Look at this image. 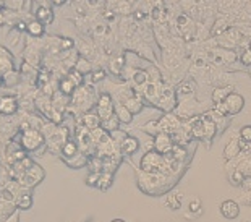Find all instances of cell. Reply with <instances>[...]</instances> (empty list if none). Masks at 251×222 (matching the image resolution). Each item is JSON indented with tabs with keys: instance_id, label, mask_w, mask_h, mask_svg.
Here are the masks:
<instances>
[{
	"instance_id": "1",
	"label": "cell",
	"mask_w": 251,
	"mask_h": 222,
	"mask_svg": "<svg viewBox=\"0 0 251 222\" xmlns=\"http://www.w3.org/2000/svg\"><path fill=\"white\" fill-rule=\"evenodd\" d=\"M136 173H138V178H136L138 188H140L143 193L152 195V197L170 192L180 180L177 177L164 175V173H144L140 169H136Z\"/></svg>"
},
{
	"instance_id": "2",
	"label": "cell",
	"mask_w": 251,
	"mask_h": 222,
	"mask_svg": "<svg viewBox=\"0 0 251 222\" xmlns=\"http://www.w3.org/2000/svg\"><path fill=\"white\" fill-rule=\"evenodd\" d=\"M204 57L209 65H212L214 68L219 67H224V65H228V63H233L238 60V55L237 50H228V49H221V47H214V49H206L204 52Z\"/></svg>"
},
{
	"instance_id": "3",
	"label": "cell",
	"mask_w": 251,
	"mask_h": 222,
	"mask_svg": "<svg viewBox=\"0 0 251 222\" xmlns=\"http://www.w3.org/2000/svg\"><path fill=\"white\" fill-rule=\"evenodd\" d=\"M44 177H46L44 169H42L39 164L34 162L25 173H20V175H17L15 178H17V182L20 183V187L23 190H33L36 185H39L44 180Z\"/></svg>"
},
{
	"instance_id": "4",
	"label": "cell",
	"mask_w": 251,
	"mask_h": 222,
	"mask_svg": "<svg viewBox=\"0 0 251 222\" xmlns=\"http://www.w3.org/2000/svg\"><path fill=\"white\" fill-rule=\"evenodd\" d=\"M243 107H245V98L242 96V94H238L235 91L222 104L212 105V109L217 110L219 114L226 115V117H232V115L240 114L243 110Z\"/></svg>"
},
{
	"instance_id": "5",
	"label": "cell",
	"mask_w": 251,
	"mask_h": 222,
	"mask_svg": "<svg viewBox=\"0 0 251 222\" xmlns=\"http://www.w3.org/2000/svg\"><path fill=\"white\" fill-rule=\"evenodd\" d=\"M175 26H177L178 33L183 36L186 42L198 41V23L186 13H181L175 18Z\"/></svg>"
},
{
	"instance_id": "6",
	"label": "cell",
	"mask_w": 251,
	"mask_h": 222,
	"mask_svg": "<svg viewBox=\"0 0 251 222\" xmlns=\"http://www.w3.org/2000/svg\"><path fill=\"white\" fill-rule=\"evenodd\" d=\"M177 104H178V101H177V94H175V88H172L167 83H162L161 94H159L157 109L162 110L164 114H170L175 110Z\"/></svg>"
},
{
	"instance_id": "7",
	"label": "cell",
	"mask_w": 251,
	"mask_h": 222,
	"mask_svg": "<svg viewBox=\"0 0 251 222\" xmlns=\"http://www.w3.org/2000/svg\"><path fill=\"white\" fill-rule=\"evenodd\" d=\"M21 148H23L25 151H39L42 146L46 148V138L44 135L41 133L39 130H25L23 133H21Z\"/></svg>"
},
{
	"instance_id": "8",
	"label": "cell",
	"mask_w": 251,
	"mask_h": 222,
	"mask_svg": "<svg viewBox=\"0 0 251 222\" xmlns=\"http://www.w3.org/2000/svg\"><path fill=\"white\" fill-rule=\"evenodd\" d=\"M164 164V156L159 154L157 151H146L141 157L140 171L144 173H161Z\"/></svg>"
},
{
	"instance_id": "9",
	"label": "cell",
	"mask_w": 251,
	"mask_h": 222,
	"mask_svg": "<svg viewBox=\"0 0 251 222\" xmlns=\"http://www.w3.org/2000/svg\"><path fill=\"white\" fill-rule=\"evenodd\" d=\"M68 140H70V131H68V128L67 126H58L55 133L49 140H46V148L50 152L57 154V152H62V148Z\"/></svg>"
},
{
	"instance_id": "10",
	"label": "cell",
	"mask_w": 251,
	"mask_h": 222,
	"mask_svg": "<svg viewBox=\"0 0 251 222\" xmlns=\"http://www.w3.org/2000/svg\"><path fill=\"white\" fill-rule=\"evenodd\" d=\"M164 83V81H162ZM162 83H154V81H148L144 86L140 89V94L143 98L144 104L152 105V107H157L159 104V94H161V86Z\"/></svg>"
},
{
	"instance_id": "11",
	"label": "cell",
	"mask_w": 251,
	"mask_h": 222,
	"mask_svg": "<svg viewBox=\"0 0 251 222\" xmlns=\"http://www.w3.org/2000/svg\"><path fill=\"white\" fill-rule=\"evenodd\" d=\"M96 109H98V112L96 114L99 115V119L105 120V119H109L115 114L114 112L115 101L112 99V96L109 93H100L99 98H98V102H96Z\"/></svg>"
},
{
	"instance_id": "12",
	"label": "cell",
	"mask_w": 251,
	"mask_h": 222,
	"mask_svg": "<svg viewBox=\"0 0 251 222\" xmlns=\"http://www.w3.org/2000/svg\"><path fill=\"white\" fill-rule=\"evenodd\" d=\"M157 122H159V125H161V130L164 131V133H167L170 136H172L174 133H177L178 130L183 128V120H181L178 115H175L174 112L164 114Z\"/></svg>"
},
{
	"instance_id": "13",
	"label": "cell",
	"mask_w": 251,
	"mask_h": 222,
	"mask_svg": "<svg viewBox=\"0 0 251 222\" xmlns=\"http://www.w3.org/2000/svg\"><path fill=\"white\" fill-rule=\"evenodd\" d=\"M175 94H177V101H185V99H190V98H195L196 94V83H195V78L193 76H188V78H183L175 88Z\"/></svg>"
},
{
	"instance_id": "14",
	"label": "cell",
	"mask_w": 251,
	"mask_h": 222,
	"mask_svg": "<svg viewBox=\"0 0 251 222\" xmlns=\"http://www.w3.org/2000/svg\"><path fill=\"white\" fill-rule=\"evenodd\" d=\"M50 2H39V8L34 10V20H37L42 25H50L54 23L55 13L54 8H50Z\"/></svg>"
},
{
	"instance_id": "15",
	"label": "cell",
	"mask_w": 251,
	"mask_h": 222,
	"mask_svg": "<svg viewBox=\"0 0 251 222\" xmlns=\"http://www.w3.org/2000/svg\"><path fill=\"white\" fill-rule=\"evenodd\" d=\"M154 151H157L159 154H169V152H172L174 149V141H172V136L167 135V133H159L156 138H154Z\"/></svg>"
},
{
	"instance_id": "16",
	"label": "cell",
	"mask_w": 251,
	"mask_h": 222,
	"mask_svg": "<svg viewBox=\"0 0 251 222\" xmlns=\"http://www.w3.org/2000/svg\"><path fill=\"white\" fill-rule=\"evenodd\" d=\"M20 109V101L15 96H2L0 98V115L10 117L15 115Z\"/></svg>"
},
{
	"instance_id": "17",
	"label": "cell",
	"mask_w": 251,
	"mask_h": 222,
	"mask_svg": "<svg viewBox=\"0 0 251 222\" xmlns=\"http://www.w3.org/2000/svg\"><path fill=\"white\" fill-rule=\"evenodd\" d=\"M13 55L7 47L0 46V78H3L8 72L15 70L13 65Z\"/></svg>"
},
{
	"instance_id": "18",
	"label": "cell",
	"mask_w": 251,
	"mask_h": 222,
	"mask_svg": "<svg viewBox=\"0 0 251 222\" xmlns=\"http://www.w3.org/2000/svg\"><path fill=\"white\" fill-rule=\"evenodd\" d=\"M221 214L226 219L238 218V214H240V204H238V201H233V199H226V201H222L221 203Z\"/></svg>"
},
{
	"instance_id": "19",
	"label": "cell",
	"mask_w": 251,
	"mask_h": 222,
	"mask_svg": "<svg viewBox=\"0 0 251 222\" xmlns=\"http://www.w3.org/2000/svg\"><path fill=\"white\" fill-rule=\"evenodd\" d=\"M242 154V148H240V140L232 138L230 141L227 143L226 148H224V159L226 161H233Z\"/></svg>"
},
{
	"instance_id": "20",
	"label": "cell",
	"mask_w": 251,
	"mask_h": 222,
	"mask_svg": "<svg viewBox=\"0 0 251 222\" xmlns=\"http://www.w3.org/2000/svg\"><path fill=\"white\" fill-rule=\"evenodd\" d=\"M233 93V86L227 84V86H217L212 89V94H211V99H212V105H219L222 104L226 99L230 96Z\"/></svg>"
},
{
	"instance_id": "21",
	"label": "cell",
	"mask_w": 251,
	"mask_h": 222,
	"mask_svg": "<svg viewBox=\"0 0 251 222\" xmlns=\"http://www.w3.org/2000/svg\"><path fill=\"white\" fill-rule=\"evenodd\" d=\"M62 161L65 162L68 167H72V169H81V167H86L88 166L89 156L86 154V152L79 151L76 156L70 157V159H67V157H62Z\"/></svg>"
},
{
	"instance_id": "22",
	"label": "cell",
	"mask_w": 251,
	"mask_h": 222,
	"mask_svg": "<svg viewBox=\"0 0 251 222\" xmlns=\"http://www.w3.org/2000/svg\"><path fill=\"white\" fill-rule=\"evenodd\" d=\"M15 206H17V209H21V211H28L33 208V195L29 193V190H23L17 199H15Z\"/></svg>"
},
{
	"instance_id": "23",
	"label": "cell",
	"mask_w": 251,
	"mask_h": 222,
	"mask_svg": "<svg viewBox=\"0 0 251 222\" xmlns=\"http://www.w3.org/2000/svg\"><path fill=\"white\" fill-rule=\"evenodd\" d=\"M138 148H140V143H138L135 136H126L124 143L120 145V152L124 156H131L138 151Z\"/></svg>"
},
{
	"instance_id": "24",
	"label": "cell",
	"mask_w": 251,
	"mask_h": 222,
	"mask_svg": "<svg viewBox=\"0 0 251 222\" xmlns=\"http://www.w3.org/2000/svg\"><path fill=\"white\" fill-rule=\"evenodd\" d=\"M114 112L117 115V119L120 120V123H124V125H128V123H131L133 122V114L125 107V104H122V102H115V109H114Z\"/></svg>"
},
{
	"instance_id": "25",
	"label": "cell",
	"mask_w": 251,
	"mask_h": 222,
	"mask_svg": "<svg viewBox=\"0 0 251 222\" xmlns=\"http://www.w3.org/2000/svg\"><path fill=\"white\" fill-rule=\"evenodd\" d=\"M144 101H143V98H141V94L138 93L136 96H133V98H130L128 101H125V107L130 110V112L133 114V115H136V114H140L141 110L144 109Z\"/></svg>"
},
{
	"instance_id": "26",
	"label": "cell",
	"mask_w": 251,
	"mask_h": 222,
	"mask_svg": "<svg viewBox=\"0 0 251 222\" xmlns=\"http://www.w3.org/2000/svg\"><path fill=\"white\" fill-rule=\"evenodd\" d=\"M75 70L79 72L84 76V75H89V73H93L94 68H93V63L89 62V59H84L83 55H78L76 62H75Z\"/></svg>"
},
{
	"instance_id": "27",
	"label": "cell",
	"mask_w": 251,
	"mask_h": 222,
	"mask_svg": "<svg viewBox=\"0 0 251 222\" xmlns=\"http://www.w3.org/2000/svg\"><path fill=\"white\" fill-rule=\"evenodd\" d=\"M79 152V146H78V143L76 140H68L65 145H63L62 148V152H60V157H67V159H70V157L73 156H76Z\"/></svg>"
},
{
	"instance_id": "28",
	"label": "cell",
	"mask_w": 251,
	"mask_h": 222,
	"mask_svg": "<svg viewBox=\"0 0 251 222\" xmlns=\"http://www.w3.org/2000/svg\"><path fill=\"white\" fill-rule=\"evenodd\" d=\"M100 128L104 131H107V133H114V131L120 130V120L117 119V115L114 114L112 117L105 119V120H100Z\"/></svg>"
},
{
	"instance_id": "29",
	"label": "cell",
	"mask_w": 251,
	"mask_h": 222,
	"mask_svg": "<svg viewBox=\"0 0 251 222\" xmlns=\"http://www.w3.org/2000/svg\"><path fill=\"white\" fill-rule=\"evenodd\" d=\"M126 67V60H125V55H117L112 59L110 65H109V70L114 73V75H122Z\"/></svg>"
},
{
	"instance_id": "30",
	"label": "cell",
	"mask_w": 251,
	"mask_h": 222,
	"mask_svg": "<svg viewBox=\"0 0 251 222\" xmlns=\"http://www.w3.org/2000/svg\"><path fill=\"white\" fill-rule=\"evenodd\" d=\"M58 91H60L63 96H73L75 91H76V86H75V83L70 80L68 76L62 78L60 83H58Z\"/></svg>"
},
{
	"instance_id": "31",
	"label": "cell",
	"mask_w": 251,
	"mask_h": 222,
	"mask_svg": "<svg viewBox=\"0 0 251 222\" xmlns=\"http://www.w3.org/2000/svg\"><path fill=\"white\" fill-rule=\"evenodd\" d=\"M81 123L83 126H86V128L91 131V130H96L100 126V119L98 114H84L83 119H81Z\"/></svg>"
},
{
	"instance_id": "32",
	"label": "cell",
	"mask_w": 251,
	"mask_h": 222,
	"mask_svg": "<svg viewBox=\"0 0 251 222\" xmlns=\"http://www.w3.org/2000/svg\"><path fill=\"white\" fill-rule=\"evenodd\" d=\"M26 31H28L33 38H41V36H44V33H46V25L39 23L37 20L28 21V28H26Z\"/></svg>"
},
{
	"instance_id": "33",
	"label": "cell",
	"mask_w": 251,
	"mask_h": 222,
	"mask_svg": "<svg viewBox=\"0 0 251 222\" xmlns=\"http://www.w3.org/2000/svg\"><path fill=\"white\" fill-rule=\"evenodd\" d=\"M21 73L18 70H12V72H8L7 75H5L2 78V84L5 88H13V86H17V84L20 83V76Z\"/></svg>"
},
{
	"instance_id": "34",
	"label": "cell",
	"mask_w": 251,
	"mask_h": 222,
	"mask_svg": "<svg viewBox=\"0 0 251 222\" xmlns=\"http://www.w3.org/2000/svg\"><path fill=\"white\" fill-rule=\"evenodd\" d=\"M141 130L144 131V133H148L149 136H152V138H156L159 133H162L161 125H159L157 120H151V122H148V123H144L141 126Z\"/></svg>"
},
{
	"instance_id": "35",
	"label": "cell",
	"mask_w": 251,
	"mask_h": 222,
	"mask_svg": "<svg viewBox=\"0 0 251 222\" xmlns=\"http://www.w3.org/2000/svg\"><path fill=\"white\" fill-rule=\"evenodd\" d=\"M112 183H114V173L110 172H102L99 177V182H98V187L99 190H102V192H105V190H109L112 187Z\"/></svg>"
},
{
	"instance_id": "36",
	"label": "cell",
	"mask_w": 251,
	"mask_h": 222,
	"mask_svg": "<svg viewBox=\"0 0 251 222\" xmlns=\"http://www.w3.org/2000/svg\"><path fill=\"white\" fill-rule=\"evenodd\" d=\"M228 182H230L233 187H242L245 182V173L238 169H233V171L228 172Z\"/></svg>"
},
{
	"instance_id": "37",
	"label": "cell",
	"mask_w": 251,
	"mask_h": 222,
	"mask_svg": "<svg viewBox=\"0 0 251 222\" xmlns=\"http://www.w3.org/2000/svg\"><path fill=\"white\" fill-rule=\"evenodd\" d=\"M238 60L243 67H248V68L251 67V46L242 49V52H240V55H238Z\"/></svg>"
},
{
	"instance_id": "38",
	"label": "cell",
	"mask_w": 251,
	"mask_h": 222,
	"mask_svg": "<svg viewBox=\"0 0 251 222\" xmlns=\"http://www.w3.org/2000/svg\"><path fill=\"white\" fill-rule=\"evenodd\" d=\"M67 76L70 78V80L75 83V86H76V88L83 86V83H84V76H83L79 72L75 70V68H70V70H68V75H67Z\"/></svg>"
},
{
	"instance_id": "39",
	"label": "cell",
	"mask_w": 251,
	"mask_h": 222,
	"mask_svg": "<svg viewBox=\"0 0 251 222\" xmlns=\"http://www.w3.org/2000/svg\"><path fill=\"white\" fill-rule=\"evenodd\" d=\"M240 141L245 143V145H251V125H245L240 128L238 131Z\"/></svg>"
},
{
	"instance_id": "40",
	"label": "cell",
	"mask_w": 251,
	"mask_h": 222,
	"mask_svg": "<svg viewBox=\"0 0 251 222\" xmlns=\"http://www.w3.org/2000/svg\"><path fill=\"white\" fill-rule=\"evenodd\" d=\"M23 5L25 2H21V0H7V2H3V8L15 13V12H20Z\"/></svg>"
},
{
	"instance_id": "41",
	"label": "cell",
	"mask_w": 251,
	"mask_h": 222,
	"mask_svg": "<svg viewBox=\"0 0 251 222\" xmlns=\"http://www.w3.org/2000/svg\"><path fill=\"white\" fill-rule=\"evenodd\" d=\"M167 206H169V209H180V197L177 193H169V197H167Z\"/></svg>"
},
{
	"instance_id": "42",
	"label": "cell",
	"mask_w": 251,
	"mask_h": 222,
	"mask_svg": "<svg viewBox=\"0 0 251 222\" xmlns=\"http://www.w3.org/2000/svg\"><path fill=\"white\" fill-rule=\"evenodd\" d=\"M75 47V41L72 38H60V50L70 52Z\"/></svg>"
},
{
	"instance_id": "43",
	"label": "cell",
	"mask_w": 251,
	"mask_h": 222,
	"mask_svg": "<svg viewBox=\"0 0 251 222\" xmlns=\"http://www.w3.org/2000/svg\"><path fill=\"white\" fill-rule=\"evenodd\" d=\"M99 177H100V173L89 172V173H88V178H86V185H88V187H98Z\"/></svg>"
},
{
	"instance_id": "44",
	"label": "cell",
	"mask_w": 251,
	"mask_h": 222,
	"mask_svg": "<svg viewBox=\"0 0 251 222\" xmlns=\"http://www.w3.org/2000/svg\"><path fill=\"white\" fill-rule=\"evenodd\" d=\"M104 78H105V72L102 70V68H98V70H94V72H93V81H94V83L102 81Z\"/></svg>"
},
{
	"instance_id": "45",
	"label": "cell",
	"mask_w": 251,
	"mask_h": 222,
	"mask_svg": "<svg viewBox=\"0 0 251 222\" xmlns=\"http://www.w3.org/2000/svg\"><path fill=\"white\" fill-rule=\"evenodd\" d=\"M2 222H20V213H18V209H15L12 214H8Z\"/></svg>"
},
{
	"instance_id": "46",
	"label": "cell",
	"mask_w": 251,
	"mask_h": 222,
	"mask_svg": "<svg viewBox=\"0 0 251 222\" xmlns=\"http://www.w3.org/2000/svg\"><path fill=\"white\" fill-rule=\"evenodd\" d=\"M240 148H242V152H245V154H251V145H245V143L240 141Z\"/></svg>"
},
{
	"instance_id": "47",
	"label": "cell",
	"mask_w": 251,
	"mask_h": 222,
	"mask_svg": "<svg viewBox=\"0 0 251 222\" xmlns=\"http://www.w3.org/2000/svg\"><path fill=\"white\" fill-rule=\"evenodd\" d=\"M5 23H7V18H5V10L2 8L0 10V26H3Z\"/></svg>"
},
{
	"instance_id": "48",
	"label": "cell",
	"mask_w": 251,
	"mask_h": 222,
	"mask_svg": "<svg viewBox=\"0 0 251 222\" xmlns=\"http://www.w3.org/2000/svg\"><path fill=\"white\" fill-rule=\"evenodd\" d=\"M52 5H55V7H62V5H65L63 0H55V2H50Z\"/></svg>"
},
{
	"instance_id": "49",
	"label": "cell",
	"mask_w": 251,
	"mask_h": 222,
	"mask_svg": "<svg viewBox=\"0 0 251 222\" xmlns=\"http://www.w3.org/2000/svg\"><path fill=\"white\" fill-rule=\"evenodd\" d=\"M198 204H200V203H198V201H193V203H191L190 208L193 209V211H196V209H198Z\"/></svg>"
},
{
	"instance_id": "50",
	"label": "cell",
	"mask_w": 251,
	"mask_h": 222,
	"mask_svg": "<svg viewBox=\"0 0 251 222\" xmlns=\"http://www.w3.org/2000/svg\"><path fill=\"white\" fill-rule=\"evenodd\" d=\"M110 222H125L124 219H112Z\"/></svg>"
},
{
	"instance_id": "51",
	"label": "cell",
	"mask_w": 251,
	"mask_h": 222,
	"mask_svg": "<svg viewBox=\"0 0 251 222\" xmlns=\"http://www.w3.org/2000/svg\"><path fill=\"white\" fill-rule=\"evenodd\" d=\"M2 8H3V2L0 0V10H2Z\"/></svg>"
}]
</instances>
